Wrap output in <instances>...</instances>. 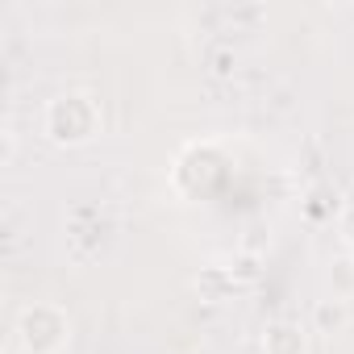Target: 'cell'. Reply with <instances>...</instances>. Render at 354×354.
<instances>
[{
  "instance_id": "5b68a950",
  "label": "cell",
  "mask_w": 354,
  "mask_h": 354,
  "mask_svg": "<svg viewBox=\"0 0 354 354\" xmlns=\"http://www.w3.org/2000/svg\"><path fill=\"white\" fill-rule=\"evenodd\" d=\"M317 317H321V321H325V325H329V321H333V325H337V321H342V304H333V308H329V304H325V308H321V313H317Z\"/></svg>"
},
{
  "instance_id": "277c9868",
  "label": "cell",
  "mask_w": 354,
  "mask_h": 354,
  "mask_svg": "<svg viewBox=\"0 0 354 354\" xmlns=\"http://www.w3.org/2000/svg\"><path fill=\"white\" fill-rule=\"evenodd\" d=\"M350 267H354L350 259H337V263H333V275H329V279H333L337 292H350V288H354V271H350Z\"/></svg>"
},
{
  "instance_id": "6da1fadb",
  "label": "cell",
  "mask_w": 354,
  "mask_h": 354,
  "mask_svg": "<svg viewBox=\"0 0 354 354\" xmlns=\"http://www.w3.org/2000/svg\"><path fill=\"white\" fill-rule=\"evenodd\" d=\"M100 129V109L88 92H63L46 104V133L59 146H80Z\"/></svg>"
},
{
  "instance_id": "8992f818",
  "label": "cell",
  "mask_w": 354,
  "mask_h": 354,
  "mask_svg": "<svg viewBox=\"0 0 354 354\" xmlns=\"http://www.w3.org/2000/svg\"><path fill=\"white\" fill-rule=\"evenodd\" d=\"M342 234H346V242H354V209H346V217H342Z\"/></svg>"
},
{
  "instance_id": "7a4b0ae2",
  "label": "cell",
  "mask_w": 354,
  "mask_h": 354,
  "mask_svg": "<svg viewBox=\"0 0 354 354\" xmlns=\"http://www.w3.org/2000/svg\"><path fill=\"white\" fill-rule=\"evenodd\" d=\"M67 313L59 304H30L17 317V337L30 354H55L67 342Z\"/></svg>"
},
{
  "instance_id": "3957f363",
  "label": "cell",
  "mask_w": 354,
  "mask_h": 354,
  "mask_svg": "<svg viewBox=\"0 0 354 354\" xmlns=\"http://www.w3.org/2000/svg\"><path fill=\"white\" fill-rule=\"evenodd\" d=\"M263 350L267 354H304V329L292 321H275L263 337Z\"/></svg>"
}]
</instances>
